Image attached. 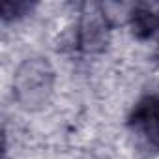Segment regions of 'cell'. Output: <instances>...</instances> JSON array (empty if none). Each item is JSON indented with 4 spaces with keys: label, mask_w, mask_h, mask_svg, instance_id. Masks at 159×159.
Returning <instances> with one entry per match:
<instances>
[{
    "label": "cell",
    "mask_w": 159,
    "mask_h": 159,
    "mask_svg": "<svg viewBox=\"0 0 159 159\" xmlns=\"http://www.w3.org/2000/svg\"><path fill=\"white\" fill-rule=\"evenodd\" d=\"M54 83V71L45 58H28L17 69L13 90L17 101L26 109H38L47 103Z\"/></svg>",
    "instance_id": "obj_1"
},
{
    "label": "cell",
    "mask_w": 159,
    "mask_h": 159,
    "mask_svg": "<svg viewBox=\"0 0 159 159\" xmlns=\"http://www.w3.org/2000/svg\"><path fill=\"white\" fill-rule=\"evenodd\" d=\"M131 30L139 39L159 38V6L139 4L131 10L129 15Z\"/></svg>",
    "instance_id": "obj_4"
},
{
    "label": "cell",
    "mask_w": 159,
    "mask_h": 159,
    "mask_svg": "<svg viewBox=\"0 0 159 159\" xmlns=\"http://www.w3.org/2000/svg\"><path fill=\"white\" fill-rule=\"evenodd\" d=\"M127 125L148 146L159 150V96H142L127 116Z\"/></svg>",
    "instance_id": "obj_3"
},
{
    "label": "cell",
    "mask_w": 159,
    "mask_h": 159,
    "mask_svg": "<svg viewBox=\"0 0 159 159\" xmlns=\"http://www.w3.org/2000/svg\"><path fill=\"white\" fill-rule=\"evenodd\" d=\"M109 34H111V25L107 15L101 11L98 6H88V10L83 13L81 21H79L73 36V49L94 54L101 52L107 43H109Z\"/></svg>",
    "instance_id": "obj_2"
},
{
    "label": "cell",
    "mask_w": 159,
    "mask_h": 159,
    "mask_svg": "<svg viewBox=\"0 0 159 159\" xmlns=\"http://www.w3.org/2000/svg\"><path fill=\"white\" fill-rule=\"evenodd\" d=\"M34 4L28 2H4L2 4V19L4 21H15L32 11Z\"/></svg>",
    "instance_id": "obj_5"
}]
</instances>
